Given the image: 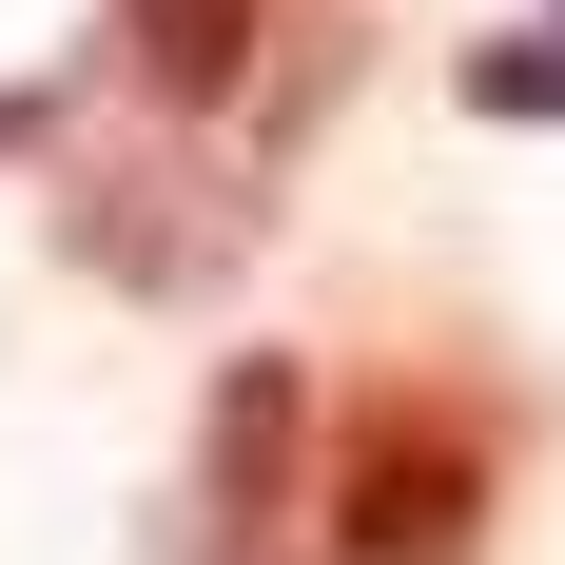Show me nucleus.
I'll use <instances>...</instances> for the list:
<instances>
[{
	"instance_id": "2",
	"label": "nucleus",
	"mask_w": 565,
	"mask_h": 565,
	"mask_svg": "<svg viewBox=\"0 0 565 565\" xmlns=\"http://www.w3.org/2000/svg\"><path fill=\"white\" fill-rule=\"evenodd\" d=\"M292 468H312V371L292 351H234L215 429H195V565H254L292 526Z\"/></svg>"
},
{
	"instance_id": "4",
	"label": "nucleus",
	"mask_w": 565,
	"mask_h": 565,
	"mask_svg": "<svg viewBox=\"0 0 565 565\" xmlns=\"http://www.w3.org/2000/svg\"><path fill=\"white\" fill-rule=\"evenodd\" d=\"M468 98H488V117H565V20L488 40V58H468Z\"/></svg>"
},
{
	"instance_id": "1",
	"label": "nucleus",
	"mask_w": 565,
	"mask_h": 565,
	"mask_svg": "<svg viewBox=\"0 0 565 565\" xmlns=\"http://www.w3.org/2000/svg\"><path fill=\"white\" fill-rule=\"evenodd\" d=\"M488 508H508V429H488V391L391 371V391L332 409V468H312L332 565H488Z\"/></svg>"
},
{
	"instance_id": "3",
	"label": "nucleus",
	"mask_w": 565,
	"mask_h": 565,
	"mask_svg": "<svg viewBox=\"0 0 565 565\" xmlns=\"http://www.w3.org/2000/svg\"><path fill=\"white\" fill-rule=\"evenodd\" d=\"M254 40H274V0H117V58H137V98H234L254 78Z\"/></svg>"
},
{
	"instance_id": "5",
	"label": "nucleus",
	"mask_w": 565,
	"mask_h": 565,
	"mask_svg": "<svg viewBox=\"0 0 565 565\" xmlns=\"http://www.w3.org/2000/svg\"><path fill=\"white\" fill-rule=\"evenodd\" d=\"M40 137H58V98H40V78H20V98H0V157H40Z\"/></svg>"
}]
</instances>
